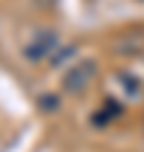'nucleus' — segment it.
Instances as JSON below:
<instances>
[{"label": "nucleus", "instance_id": "7ed1b4c3", "mask_svg": "<svg viewBox=\"0 0 144 152\" xmlns=\"http://www.w3.org/2000/svg\"><path fill=\"white\" fill-rule=\"evenodd\" d=\"M142 51H144V37L139 32L136 35H123L115 43V53H120V56H136Z\"/></svg>", "mask_w": 144, "mask_h": 152}, {"label": "nucleus", "instance_id": "f03ea898", "mask_svg": "<svg viewBox=\"0 0 144 152\" xmlns=\"http://www.w3.org/2000/svg\"><path fill=\"white\" fill-rule=\"evenodd\" d=\"M96 72H99L96 59H80V61H75V64L64 72V77H61L64 94H83V91L94 83Z\"/></svg>", "mask_w": 144, "mask_h": 152}, {"label": "nucleus", "instance_id": "6e6552de", "mask_svg": "<svg viewBox=\"0 0 144 152\" xmlns=\"http://www.w3.org/2000/svg\"><path fill=\"white\" fill-rule=\"evenodd\" d=\"M142 3H144V0H142Z\"/></svg>", "mask_w": 144, "mask_h": 152}, {"label": "nucleus", "instance_id": "0eeeda50", "mask_svg": "<svg viewBox=\"0 0 144 152\" xmlns=\"http://www.w3.org/2000/svg\"><path fill=\"white\" fill-rule=\"evenodd\" d=\"M75 51H77L75 45H67V48H64L61 53H56V56L51 59V67H61V64H64V59H69V56H72Z\"/></svg>", "mask_w": 144, "mask_h": 152}, {"label": "nucleus", "instance_id": "20e7f679", "mask_svg": "<svg viewBox=\"0 0 144 152\" xmlns=\"http://www.w3.org/2000/svg\"><path fill=\"white\" fill-rule=\"evenodd\" d=\"M120 112H123V104H120V102H115V99H107L104 110H102V112H96V115L91 118V123H94L96 128H102L104 123H110V120H112V118H118Z\"/></svg>", "mask_w": 144, "mask_h": 152}, {"label": "nucleus", "instance_id": "f257e3e1", "mask_svg": "<svg viewBox=\"0 0 144 152\" xmlns=\"http://www.w3.org/2000/svg\"><path fill=\"white\" fill-rule=\"evenodd\" d=\"M59 48V32L56 29H37L21 48V56L27 64H40Z\"/></svg>", "mask_w": 144, "mask_h": 152}, {"label": "nucleus", "instance_id": "423d86ee", "mask_svg": "<svg viewBox=\"0 0 144 152\" xmlns=\"http://www.w3.org/2000/svg\"><path fill=\"white\" fill-rule=\"evenodd\" d=\"M43 112H59V96H40Z\"/></svg>", "mask_w": 144, "mask_h": 152}, {"label": "nucleus", "instance_id": "39448f33", "mask_svg": "<svg viewBox=\"0 0 144 152\" xmlns=\"http://www.w3.org/2000/svg\"><path fill=\"white\" fill-rule=\"evenodd\" d=\"M118 83H120V88L128 94V99H139V96H142V80H139L136 75H131V72H118Z\"/></svg>", "mask_w": 144, "mask_h": 152}]
</instances>
